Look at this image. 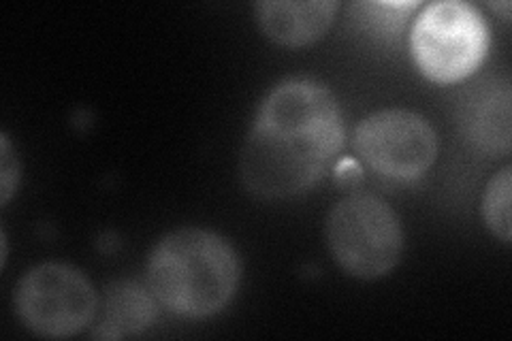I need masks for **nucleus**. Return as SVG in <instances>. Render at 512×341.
I'll return each mask as SVG.
<instances>
[{"label": "nucleus", "mask_w": 512, "mask_h": 341, "mask_svg": "<svg viewBox=\"0 0 512 341\" xmlns=\"http://www.w3.org/2000/svg\"><path fill=\"white\" fill-rule=\"evenodd\" d=\"M15 312L24 327L41 337H71L96 314V292L82 271L45 263L28 271L15 290Z\"/></svg>", "instance_id": "nucleus-5"}, {"label": "nucleus", "mask_w": 512, "mask_h": 341, "mask_svg": "<svg viewBox=\"0 0 512 341\" xmlns=\"http://www.w3.org/2000/svg\"><path fill=\"white\" fill-rule=\"evenodd\" d=\"M510 79H480L459 101V128L476 148L495 156L510 152Z\"/></svg>", "instance_id": "nucleus-7"}, {"label": "nucleus", "mask_w": 512, "mask_h": 341, "mask_svg": "<svg viewBox=\"0 0 512 341\" xmlns=\"http://www.w3.org/2000/svg\"><path fill=\"white\" fill-rule=\"evenodd\" d=\"M335 180H338L344 186L359 184L363 180L361 165L355 158H344L338 165V171H335Z\"/></svg>", "instance_id": "nucleus-12"}, {"label": "nucleus", "mask_w": 512, "mask_h": 341, "mask_svg": "<svg viewBox=\"0 0 512 341\" xmlns=\"http://www.w3.org/2000/svg\"><path fill=\"white\" fill-rule=\"evenodd\" d=\"M338 3L333 0H265L256 15L265 35L284 47H303L318 41L329 30Z\"/></svg>", "instance_id": "nucleus-8"}, {"label": "nucleus", "mask_w": 512, "mask_h": 341, "mask_svg": "<svg viewBox=\"0 0 512 341\" xmlns=\"http://www.w3.org/2000/svg\"><path fill=\"white\" fill-rule=\"evenodd\" d=\"M156 316L152 290L122 280L105 290L103 314L92 331L94 339H126L146 331Z\"/></svg>", "instance_id": "nucleus-9"}, {"label": "nucleus", "mask_w": 512, "mask_h": 341, "mask_svg": "<svg viewBox=\"0 0 512 341\" xmlns=\"http://www.w3.org/2000/svg\"><path fill=\"white\" fill-rule=\"evenodd\" d=\"M20 184V165L18 158L13 156L7 135L0 139V203L7 205L11 194Z\"/></svg>", "instance_id": "nucleus-11"}, {"label": "nucleus", "mask_w": 512, "mask_h": 341, "mask_svg": "<svg viewBox=\"0 0 512 341\" xmlns=\"http://www.w3.org/2000/svg\"><path fill=\"white\" fill-rule=\"evenodd\" d=\"M327 243L335 263L348 275L376 280L402 258L404 231L387 203L374 194H352L331 209Z\"/></svg>", "instance_id": "nucleus-4"}, {"label": "nucleus", "mask_w": 512, "mask_h": 341, "mask_svg": "<svg viewBox=\"0 0 512 341\" xmlns=\"http://www.w3.org/2000/svg\"><path fill=\"white\" fill-rule=\"evenodd\" d=\"M491 7L504 11V18H508V11H510V3H508V0H506V3H493Z\"/></svg>", "instance_id": "nucleus-13"}, {"label": "nucleus", "mask_w": 512, "mask_h": 341, "mask_svg": "<svg viewBox=\"0 0 512 341\" xmlns=\"http://www.w3.org/2000/svg\"><path fill=\"white\" fill-rule=\"evenodd\" d=\"M410 50L419 71L436 84H457L485 62L489 28L480 11L459 0L427 5L416 18Z\"/></svg>", "instance_id": "nucleus-3"}, {"label": "nucleus", "mask_w": 512, "mask_h": 341, "mask_svg": "<svg viewBox=\"0 0 512 341\" xmlns=\"http://www.w3.org/2000/svg\"><path fill=\"white\" fill-rule=\"evenodd\" d=\"M239 261L231 243L203 229L167 235L148 261L154 299L182 318H210L233 299Z\"/></svg>", "instance_id": "nucleus-2"}, {"label": "nucleus", "mask_w": 512, "mask_h": 341, "mask_svg": "<svg viewBox=\"0 0 512 341\" xmlns=\"http://www.w3.org/2000/svg\"><path fill=\"white\" fill-rule=\"evenodd\" d=\"M355 148L376 173L397 182H414L434 165L438 137L419 113L382 109L359 124Z\"/></svg>", "instance_id": "nucleus-6"}, {"label": "nucleus", "mask_w": 512, "mask_h": 341, "mask_svg": "<svg viewBox=\"0 0 512 341\" xmlns=\"http://www.w3.org/2000/svg\"><path fill=\"white\" fill-rule=\"evenodd\" d=\"M510 190H512V171L504 167L498 175L491 177L483 197V216L489 231L502 239L510 241Z\"/></svg>", "instance_id": "nucleus-10"}, {"label": "nucleus", "mask_w": 512, "mask_h": 341, "mask_svg": "<svg viewBox=\"0 0 512 341\" xmlns=\"http://www.w3.org/2000/svg\"><path fill=\"white\" fill-rule=\"evenodd\" d=\"M342 145L344 122L333 92L314 79H286L256 113L239 173L254 197H297L323 180Z\"/></svg>", "instance_id": "nucleus-1"}]
</instances>
